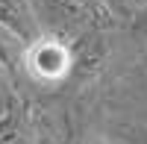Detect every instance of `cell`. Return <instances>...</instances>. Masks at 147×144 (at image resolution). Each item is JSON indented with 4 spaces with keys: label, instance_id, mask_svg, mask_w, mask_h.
Wrapping results in <instances>:
<instances>
[{
    "label": "cell",
    "instance_id": "4",
    "mask_svg": "<svg viewBox=\"0 0 147 144\" xmlns=\"http://www.w3.org/2000/svg\"><path fill=\"white\" fill-rule=\"evenodd\" d=\"M0 144H32V124L18 100H9L6 112H0Z\"/></svg>",
    "mask_w": 147,
    "mask_h": 144
},
{
    "label": "cell",
    "instance_id": "7",
    "mask_svg": "<svg viewBox=\"0 0 147 144\" xmlns=\"http://www.w3.org/2000/svg\"><path fill=\"white\" fill-rule=\"evenodd\" d=\"M80 144H106V141H100V138H91V141H80Z\"/></svg>",
    "mask_w": 147,
    "mask_h": 144
},
{
    "label": "cell",
    "instance_id": "6",
    "mask_svg": "<svg viewBox=\"0 0 147 144\" xmlns=\"http://www.w3.org/2000/svg\"><path fill=\"white\" fill-rule=\"evenodd\" d=\"M6 79H9V77L3 74V71H0V91H3V88H6V85H3V82H6Z\"/></svg>",
    "mask_w": 147,
    "mask_h": 144
},
{
    "label": "cell",
    "instance_id": "5",
    "mask_svg": "<svg viewBox=\"0 0 147 144\" xmlns=\"http://www.w3.org/2000/svg\"><path fill=\"white\" fill-rule=\"evenodd\" d=\"M24 50H27V41L18 32H12L6 24H0V71L9 79H15L24 71Z\"/></svg>",
    "mask_w": 147,
    "mask_h": 144
},
{
    "label": "cell",
    "instance_id": "2",
    "mask_svg": "<svg viewBox=\"0 0 147 144\" xmlns=\"http://www.w3.org/2000/svg\"><path fill=\"white\" fill-rule=\"evenodd\" d=\"M24 71L35 82H65L71 77V44L59 35H38V38L27 41L24 50Z\"/></svg>",
    "mask_w": 147,
    "mask_h": 144
},
{
    "label": "cell",
    "instance_id": "3",
    "mask_svg": "<svg viewBox=\"0 0 147 144\" xmlns=\"http://www.w3.org/2000/svg\"><path fill=\"white\" fill-rule=\"evenodd\" d=\"M0 24L18 32L24 41H32L41 35V18L32 0H0Z\"/></svg>",
    "mask_w": 147,
    "mask_h": 144
},
{
    "label": "cell",
    "instance_id": "1",
    "mask_svg": "<svg viewBox=\"0 0 147 144\" xmlns=\"http://www.w3.org/2000/svg\"><path fill=\"white\" fill-rule=\"evenodd\" d=\"M38 18L59 30H106L112 24V12L103 0H32Z\"/></svg>",
    "mask_w": 147,
    "mask_h": 144
}]
</instances>
